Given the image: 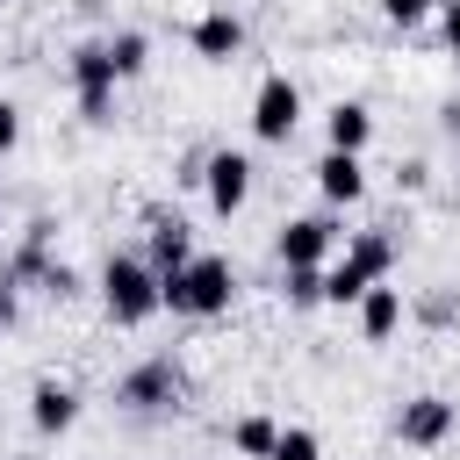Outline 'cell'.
<instances>
[{
    "label": "cell",
    "mask_w": 460,
    "mask_h": 460,
    "mask_svg": "<svg viewBox=\"0 0 460 460\" xmlns=\"http://www.w3.org/2000/svg\"><path fill=\"white\" fill-rule=\"evenodd\" d=\"M158 302H165L172 316H194V323H208V316H223V309L237 302V266H230L223 252H194L187 266L158 273Z\"/></svg>",
    "instance_id": "6da1fadb"
},
{
    "label": "cell",
    "mask_w": 460,
    "mask_h": 460,
    "mask_svg": "<svg viewBox=\"0 0 460 460\" xmlns=\"http://www.w3.org/2000/svg\"><path fill=\"white\" fill-rule=\"evenodd\" d=\"M101 309H108L115 331L151 323V316L165 309V302H158V266H151L144 252H108V259H101Z\"/></svg>",
    "instance_id": "7a4b0ae2"
},
{
    "label": "cell",
    "mask_w": 460,
    "mask_h": 460,
    "mask_svg": "<svg viewBox=\"0 0 460 460\" xmlns=\"http://www.w3.org/2000/svg\"><path fill=\"white\" fill-rule=\"evenodd\" d=\"M65 79H72L79 122L108 129V122H115V86H122V72H115V58H108V36H79V43L65 50Z\"/></svg>",
    "instance_id": "3957f363"
},
{
    "label": "cell",
    "mask_w": 460,
    "mask_h": 460,
    "mask_svg": "<svg viewBox=\"0 0 460 460\" xmlns=\"http://www.w3.org/2000/svg\"><path fill=\"white\" fill-rule=\"evenodd\" d=\"M180 395H187V367H180L172 352H144V359L115 381V402H122L129 417H172Z\"/></svg>",
    "instance_id": "277c9868"
},
{
    "label": "cell",
    "mask_w": 460,
    "mask_h": 460,
    "mask_svg": "<svg viewBox=\"0 0 460 460\" xmlns=\"http://www.w3.org/2000/svg\"><path fill=\"white\" fill-rule=\"evenodd\" d=\"M338 252H345V230H338V216H323V208L280 216V230H273V259H280V266H331Z\"/></svg>",
    "instance_id": "5b68a950"
},
{
    "label": "cell",
    "mask_w": 460,
    "mask_h": 460,
    "mask_svg": "<svg viewBox=\"0 0 460 460\" xmlns=\"http://www.w3.org/2000/svg\"><path fill=\"white\" fill-rule=\"evenodd\" d=\"M252 158L237 151V144H208V165H201V201H208V216L216 223H230V216H244V201H252Z\"/></svg>",
    "instance_id": "8992f818"
},
{
    "label": "cell",
    "mask_w": 460,
    "mask_h": 460,
    "mask_svg": "<svg viewBox=\"0 0 460 460\" xmlns=\"http://www.w3.org/2000/svg\"><path fill=\"white\" fill-rule=\"evenodd\" d=\"M295 129H302V86L288 72H266L252 86V137L259 144H288Z\"/></svg>",
    "instance_id": "52a82bcc"
},
{
    "label": "cell",
    "mask_w": 460,
    "mask_h": 460,
    "mask_svg": "<svg viewBox=\"0 0 460 460\" xmlns=\"http://www.w3.org/2000/svg\"><path fill=\"white\" fill-rule=\"evenodd\" d=\"M453 424H460V402H453V395H438V388H424V395H402V410H395V438H402L410 453H431V446H446V438H453Z\"/></svg>",
    "instance_id": "ba28073f"
},
{
    "label": "cell",
    "mask_w": 460,
    "mask_h": 460,
    "mask_svg": "<svg viewBox=\"0 0 460 460\" xmlns=\"http://www.w3.org/2000/svg\"><path fill=\"white\" fill-rule=\"evenodd\" d=\"M187 43H194L201 65H230V58H244V14H230V7H201V14L187 22Z\"/></svg>",
    "instance_id": "9c48e42d"
},
{
    "label": "cell",
    "mask_w": 460,
    "mask_h": 460,
    "mask_svg": "<svg viewBox=\"0 0 460 460\" xmlns=\"http://www.w3.org/2000/svg\"><path fill=\"white\" fill-rule=\"evenodd\" d=\"M309 172H316V194H323L331 208H352V201L367 194V151H338V144H323V158H316Z\"/></svg>",
    "instance_id": "30bf717a"
},
{
    "label": "cell",
    "mask_w": 460,
    "mask_h": 460,
    "mask_svg": "<svg viewBox=\"0 0 460 460\" xmlns=\"http://www.w3.org/2000/svg\"><path fill=\"white\" fill-rule=\"evenodd\" d=\"M144 259H151L158 273L187 266V259H194V223L172 216V208H144Z\"/></svg>",
    "instance_id": "8fae6325"
},
{
    "label": "cell",
    "mask_w": 460,
    "mask_h": 460,
    "mask_svg": "<svg viewBox=\"0 0 460 460\" xmlns=\"http://www.w3.org/2000/svg\"><path fill=\"white\" fill-rule=\"evenodd\" d=\"M29 424H36L43 438H65V431L79 424V388L58 381V374H43V381L29 388Z\"/></svg>",
    "instance_id": "7c38bea8"
},
{
    "label": "cell",
    "mask_w": 460,
    "mask_h": 460,
    "mask_svg": "<svg viewBox=\"0 0 460 460\" xmlns=\"http://www.w3.org/2000/svg\"><path fill=\"white\" fill-rule=\"evenodd\" d=\"M352 316H359V338H367V345H388V338L402 331V316H410V309H402V288L374 280V288L352 302Z\"/></svg>",
    "instance_id": "4fadbf2b"
},
{
    "label": "cell",
    "mask_w": 460,
    "mask_h": 460,
    "mask_svg": "<svg viewBox=\"0 0 460 460\" xmlns=\"http://www.w3.org/2000/svg\"><path fill=\"white\" fill-rule=\"evenodd\" d=\"M395 252H402V244H395V230H388V223H374V230H345V252H338V259H345V266H359L367 280H388V273H395Z\"/></svg>",
    "instance_id": "5bb4252c"
},
{
    "label": "cell",
    "mask_w": 460,
    "mask_h": 460,
    "mask_svg": "<svg viewBox=\"0 0 460 460\" xmlns=\"http://www.w3.org/2000/svg\"><path fill=\"white\" fill-rule=\"evenodd\" d=\"M323 144H338V151H367V144H374V108L352 101V93H338V101L323 108Z\"/></svg>",
    "instance_id": "9a60e30c"
},
{
    "label": "cell",
    "mask_w": 460,
    "mask_h": 460,
    "mask_svg": "<svg viewBox=\"0 0 460 460\" xmlns=\"http://www.w3.org/2000/svg\"><path fill=\"white\" fill-rule=\"evenodd\" d=\"M273 438H280V424H273L266 410H244V417L230 424V453H244V460H266Z\"/></svg>",
    "instance_id": "2e32d148"
},
{
    "label": "cell",
    "mask_w": 460,
    "mask_h": 460,
    "mask_svg": "<svg viewBox=\"0 0 460 460\" xmlns=\"http://www.w3.org/2000/svg\"><path fill=\"white\" fill-rule=\"evenodd\" d=\"M108 58H115L122 79H144L151 72V36L144 29H108Z\"/></svg>",
    "instance_id": "e0dca14e"
},
{
    "label": "cell",
    "mask_w": 460,
    "mask_h": 460,
    "mask_svg": "<svg viewBox=\"0 0 460 460\" xmlns=\"http://www.w3.org/2000/svg\"><path fill=\"white\" fill-rule=\"evenodd\" d=\"M367 288H374V280H367L359 266H345V259H331V266H323V302H331V309H352Z\"/></svg>",
    "instance_id": "ac0fdd59"
},
{
    "label": "cell",
    "mask_w": 460,
    "mask_h": 460,
    "mask_svg": "<svg viewBox=\"0 0 460 460\" xmlns=\"http://www.w3.org/2000/svg\"><path fill=\"white\" fill-rule=\"evenodd\" d=\"M280 295H288V309H316L323 302V266H280Z\"/></svg>",
    "instance_id": "d6986e66"
},
{
    "label": "cell",
    "mask_w": 460,
    "mask_h": 460,
    "mask_svg": "<svg viewBox=\"0 0 460 460\" xmlns=\"http://www.w3.org/2000/svg\"><path fill=\"white\" fill-rule=\"evenodd\" d=\"M266 460H323V438H316L309 424H280V438H273Z\"/></svg>",
    "instance_id": "ffe728a7"
},
{
    "label": "cell",
    "mask_w": 460,
    "mask_h": 460,
    "mask_svg": "<svg viewBox=\"0 0 460 460\" xmlns=\"http://www.w3.org/2000/svg\"><path fill=\"white\" fill-rule=\"evenodd\" d=\"M374 7H381L388 29H424V22L438 14V0H374Z\"/></svg>",
    "instance_id": "44dd1931"
},
{
    "label": "cell",
    "mask_w": 460,
    "mask_h": 460,
    "mask_svg": "<svg viewBox=\"0 0 460 460\" xmlns=\"http://www.w3.org/2000/svg\"><path fill=\"white\" fill-rule=\"evenodd\" d=\"M36 295H50V302H72V295H79V266L50 259V266H43V280H36Z\"/></svg>",
    "instance_id": "7402d4cb"
},
{
    "label": "cell",
    "mask_w": 460,
    "mask_h": 460,
    "mask_svg": "<svg viewBox=\"0 0 460 460\" xmlns=\"http://www.w3.org/2000/svg\"><path fill=\"white\" fill-rule=\"evenodd\" d=\"M14 151H22V101L0 93V158H14Z\"/></svg>",
    "instance_id": "603a6c76"
},
{
    "label": "cell",
    "mask_w": 460,
    "mask_h": 460,
    "mask_svg": "<svg viewBox=\"0 0 460 460\" xmlns=\"http://www.w3.org/2000/svg\"><path fill=\"white\" fill-rule=\"evenodd\" d=\"M14 323H22V288H14V273L0 266V338H7Z\"/></svg>",
    "instance_id": "cb8c5ba5"
},
{
    "label": "cell",
    "mask_w": 460,
    "mask_h": 460,
    "mask_svg": "<svg viewBox=\"0 0 460 460\" xmlns=\"http://www.w3.org/2000/svg\"><path fill=\"white\" fill-rule=\"evenodd\" d=\"M395 187L424 194V187H431V165H424V158H402V165H395Z\"/></svg>",
    "instance_id": "d4e9b609"
},
{
    "label": "cell",
    "mask_w": 460,
    "mask_h": 460,
    "mask_svg": "<svg viewBox=\"0 0 460 460\" xmlns=\"http://www.w3.org/2000/svg\"><path fill=\"white\" fill-rule=\"evenodd\" d=\"M417 316H424V323H438V331H446V323H453V316H460V309H453V295H424V302H417Z\"/></svg>",
    "instance_id": "484cf974"
},
{
    "label": "cell",
    "mask_w": 460,
    "mask_h": 460,
    "mask_svg": "<svg viewBox=\"0 0 460 460\" xmlns=\"http://www.w3.org/2000/svg\"><path fill=\"white\" fill-rule=\"evenodd\" d=\"M438 36H446V50L460 58V0H438Z\"/></svg>",
    "instance_id": "4316f807"
},
{
    "label": "cell",
    "mask_w": 460,
    "mask_h": 460,
    "mask_svg": "<svg viewBox=\"0 0 460 460\" xmlns=\"http://www.w3.org/2000/svg\"><path fill=\"white\" fill-rule=\"evenodd\" d=\"M438 122H446V137H460V101H446V108H438Z\"/></svg>",
    "instance_id": "83f0119b"
},
{
    "label": "cell",
    "mask_w": 460,
    "mask_h": 460,
    "mask_svg": "<svg viewBox=\"0 0 460 460\" xmlns=\"http://www.w3.org/2000/svg\"><path fill=\"white\" fill-rule=\"evenodd\" d=\"M0 460H36V453H0Z\"/></svg>",
    "instance_id": "f1b7e54d"
}]
</instances>
